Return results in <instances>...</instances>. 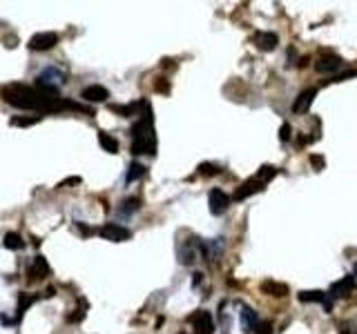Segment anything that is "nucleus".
I'll list each match as a JSON object with an SVG mask.
<instances>
[{"mask_svg":"<svg viewBox=\"0 0 357 334\" xmlns=\"http://www.w3.org/2000/svg\"><path fill=\"white\" fill-rule=\"evenodd\" d=\"M145 165H141V163H130V167H127V172H125V183L130 185V183L134 181H138V178H143L145 176Z\"/></svg>","mask_w":357,"mask_h":334,"instance_id":"nucleus-18","label":"nucleus"},{"mask_svg":"<svg viewBox=\"0 0 357 334\" xmlns=\"http://www.w3.org/2000/svg\"><path fill=\"white\" fill-rule=\"evenodd\" d=\"M310 163H312V167H317V172H321V169H324V158H321L319 154H312Z\"/></svg>","mask_w":357,"mask_h":334,"instance_id":"nucleus-29","label":"nucleus"},{"mask_svg":"<svg viewBox=\"0 0 357 334\" xmlns=\"http://www.w3.org/2000/svg\"><path fill=\"white\" fill-rule=\"evenodd\" d=\"M36 298H38L36 294H21V298H18V316H23L29 310V305L36 303Z\"/></svg>","mask_w":357,"mask_h":334,"instance_id":"nucleus-21","label":"nucleus"},{"mask_svg":"<svg viewBox=\"0 0 357 334\" xmlns=\"http://www.w3.org/2000/svg\"><path fill=\"white\" fill-rule=\"evenodd\" d=\"M121 205H123V207H121L123 214H132V212H136V209L141 207V201H138V198H125Z\"/></svg>","mask_w":357,"mask_h":334,"instance_id":"nucleus-25","label":"nucleus"},{"mask_svg":"<svg viewBox=\"0 0 357 334\" xmlns=\"http://www.w3.org/2000/svg\"><path fill=\"white\" fill-rule=\"evenodd\" d=\"M141 107H147V103L145 101H138V103H132V105H110L112 112L121 114V116H125V118L134 116V114H136Z\"/></svg>","mask_w":357,"mask_h":334,"instance_id":"nucleus-17","label":"nucleus"},{"mask_svg":"<svg viewBox=\"0 0 357 334\" xmlns=\"http://www.w3.org/2000/svg\"><path fill=\"white\" fill-rule=\"evenodd\" d=\"M264 185H266V183H264V181H259V178H250V181H246L241 187H237V189H235L232 198H235V201H246L248 196H252V194L261 192V189H264Z\"/></svg>","mask_w":357,"mask_h":334,"instance_id":"nucleus-8","label":"nucleus"},{"mask_svg":"<svg viewBox=\"0 0 357 334\" xmlns=\"http://www.w3.org/2000/svg\"><path fill=\"white\" fill-rule=\"evenodd\" d=\"M275 176H277V169L272 167V165H264V167L259 169V174H257V178H259V181H264V183L272 181Z\"/></svg>","mask_w":357,"mask_h":334,"instance_id":"nucleus-24","label":"nucleus"},{"mask_svg":"<svg viewBox=\"0 0 357 334\" xmlns=\"http://www.w3.org/2000/svg\"><path fill=\"white\" fill-rule=\"evenodd\" d=\"M261 292L268 294V296L284 298V296H288V285L277 283V281H266V283H261Z\"/></svg>","mask_w":357,"mask_h":334,"instance_id":"nucleus-13","label":"nucleus"},{"mask_svg":"<svg viewBox=\"0 0 357 334\" xmlns=\"http://www.w3.org/2000/svg\"><path fill=\"white\" fill-rule=\"evenodd\" d=\"M239 318H241V327H244V332L255 330V327H257V323H259V316H257V312L252 310V307H248V305L241 307Z\"/></svg>","mask_w":357,"mask_h":334,"instance_id":"nucleus-14","label":"nucleus"},{"mask_svg":"<svg viewBox=\"0 0 357 334\" xmlns=\"http://www.w3.org/2000/svg\"><path fill=\"white\" fill-rule=\"evenodd\" d=\"M81 183V176H69V178H65V181L61 183L58 187H67V185H78Z\"/></svg>","mask_w":357,"mask_h":334,"instance_id":"nucleus-30","label":"nucleus"},{"mask_svg":"<svg viewBox=\"0 0 357 334\" xmlns=\"http://www.w3.org/2000/svg\"><path fill=\"white\" fill-rule=\"evenodd\" d=\"M76 314H69L67 316V321L69 323H78V321H83V316H85V314H83V310H74Z\"/></svg>","mask_w":357,"mask_h":334,"instance_id":"nucleus-31","label":"nucleus"},{"mask_svg":"<svg viewBox=\"0 0 357 334\" xmlns=\"http://www.w3.org/2000/svg\"><path fill=\"white\" fill-rule=\"evenodd\" d=\"M0 98L5 103L21 109H34V112H61V109H76V112H87L85 107L56 98V94L43 92L38 87H27V85H9L0 89Z\"/></svg>","mask_w":357,"mask_h":334,"instance_id":"nucleus-1","label":"nucleus"},{"mask_svg":"<svg viewBox=\"0 0 357 334\" xmlns=\"http://www.w3.org/2000/svg\"><path fill=\"white\" fill-rule=\"evenodd\" d=\"M255 330H257V334H272V323L270 321H259Z\"/></svg>","mask_w":357,"mask_h":334,"instance_id":"nucleus-27","label":"nucleus"},{"mask_svg":"<svg viewBox=\"0 0 357 334\" xmlns=\"http://www.w3.org/2000/svg\"><path fill=\"white\" fill-rule=\"evenodd\" d=\"M54 45H58V34L56 32H43V34H36V36L29 41V49H32V52H47V49H52Z\"/></svg>","mask_w":357,"mask_h":334,"instance_id":"nucleus-5","label":"nucleus"},{"mask_svg":"<svg viewBox=\"0 0 357 334\" xmlns=\"http://www.w3.org/2000/svg\"><path fill=\"white\" fill-rule=\"evenodd\" d=\"M324 310H326V312L333 310V301H330V296H326V298H324Z\"/></svg>","mask_w":357,"mask_h":334,"instance_id":"nucleus-33","label":"nucleus"},{"mask_svg":"<svg viewBox=\"0 0 357 334\" xmlns=\"http://www.w3.org/2000/svg\"><path fill=\"white\" fill-rule=\"evenodd\" d=\"M328 296V294H324L321 290H315V292H301L299 294V301H304V303H310V301H315V303H324V298Z\"/></svg>","mask_w":357,"mask_h":334,"instance_id":"nucleus-22","label":"nucleus"},{"mask_svg":"<svg viewBox=\"0 0 357 334\" xmlns=\"http://www.w3.org/2000/svg\"><path fill=\"white\" fill-rule=\"evenodd\" d=\"M63 81H65V74L58 72V69L49 67L45 69V72L38 74L36 83H38V89H43V92H49V94H56V89L63 85Z\"/></svg>","mask_w":357,"mask_h":334,"instance_id":"nucleus-2","label":"nucleus"},{"mask_svg":"<svg viewBox=\"0 0 357 334\" xmlns=\"http://www.w3.org/2000/svg\"><path fill=\"white\" fill-rule=\"evenodd\" d=\"M315 96H317V89H312V87L310 89H304V92L295 98V103H292V112H295V114H306L310 109L312 101H315Z\"/></svg>","mask_w":357,"mask_h":334,"instance_id":"nucleus-9","label":"nucleus"},{"mask_svg":"<svg viewBox=\"0 0 357 334\" xmlns=\"http://www.w3.org/2000/svg\"><path fill=\"white\" fill-rule=\"evenodd\" d=\"M98 143H101V147L105 149V152H110V154H116L118 152V141H116V138H112L110 134L101 132V134H98Z\"/></svg>","mask_w":357,"mask_h":334,"instance_id":"nucleus-20","label":"nucleus"},{"mask_svg":"<svg viewBox=\"0 0 357 334\" xmlns=\"http://www.w3.org/2000/svg\"><path fill=\"white\" fill-rule=\"evenodd\" d=\"M188 321L195 327V334H215V321L208 310H197Z\"/></svg>","mask_w":357,"mask_h":334,"instance_id":"nucleus-3","label":"nucleus"},{"mask_svg":"<svg viewBox=\"0 0 357 334\" xmlns=\"http://www.w3.org/2000/svg\"><path fill=\"white\" fill-rule=\"evenodd\" d=\"M132 154H156V141H154V136L134 138V143H132Z\"/></svg>","mask_w":357,"mask_h":334,"instance_id":"nucleus-11","label":"nucleus"},{"mask_svg":"<svg viewBox=\"0 0 357 334\" xmlns=\"http://www.w3.org/2000/svg\"><path fill=\"white\" fill-rule=\"evenodd\" d=\"M290 132H292V127L288 125V123H284V125H281V132H279V138L284 143H288L290 141Z\"/></svg>","mask_w":357,"mask_h":334,"instance_id":"nucleus-28","label":"nucleus"},{"mask_svg":"<svg viewBox=\"0 0 357 334\" xmlns=\"http://www.w3.org/2000/svg\"><path fill=\"white\" fill-rule=\"evenodd\" d=\"M339 334H350V332H348V330H341V332H339Z\"/></svg>","mask_w":357,"mask_h":334,"instance_id":"nucleus-35","label":"nucleus"},{"mask_svg":"<svg viewBox=\"0 0 357 334\" xmlns=\"http://www.w3.org/2000/svg\"><path fill=\"white\" fill-rule=\"evenodd\" d=\"M181 334H186V332H181Z\"/></svg>","mask_w":357,"mask_h":334,"instance_id":"nucleus-36","label":"nucleus"},{"mask_svg":"<svg viewBox=\"0 0 357 334\" xmlns=\"http://www.w3.org/2000/svg\"><path fill=\"white\" fill-rule=\"evenodd\" d=\"M341 58H337V56H326V58H321L319 63H315V69L319 74H328V72H337V69H341Z\"/></svg>","mask_w":357,"mask_h":334,"instance_id":"nucleus-16","label":"nucleus"},{"mask_svg":"<svg viewBox=\"0 0 357 334\" xmlns=\"http://www.w3.org/2000/svg\"><path fill=\"white\" fill-rule=\"evenodd\" d=\"M98 234H101L105 241H112V243H123V241H130L132 238V232L127 230V227L118 225V223H105Z\"/></svg>","mask_w":357,"mask_h":334,"instance_id":"nucleus-4","label":"nucleus"},{"mask_svg":"<svg viewBox=\"0 0 357 334\" xmlns=\"http://www.w3.org/2000/svg\"><path fill=\"white\" fill-rule=\"evenodd\" d=\"M167 89H170V85H167V81H163V78H158V83H156V92L165 94Z\"/></svg>","mask_w":357,"mask_h":334,"instance_id":"nucleus-32","label":"nucleus"},{"mask_svg":"<svg viewBox=\"0 0 357 334\" xmlns=\"http://www.w3.org/2000/svg\"><path fill=\"white\" fill-rule=\"evenodd\" d=\"M38 121H41V116H36V118H23V116H14V118H12V125H14V127H32V125H36Z\"/></svg>","mask_w":357,"mask_h":334,"instance_id":"nucleus-23","label":"nucleus"},{"mask_svg":"<svg viewBox=\"0 0 357 334\" xmlns=\"http://www.w3.org/2000/svg\"><path fill=\"white\" fill-rule=\"evenodd\" d=\"M255 43L261 52H272V49L277 47V43H279V38H277V34H272V32H264V34H257Z\"/></svg>","mask_w":357,"mask_h":334,"instance_id":"nucleus-15","label":"nucleus"},{"mask_svg":"<svg viewBox=\"0 0 357 334\" xmlns=\"http://www.w3.org/2000/svg\"><path fill=\"white\" fill-rule=\"evenodd\" d=\"M353 290H355V276H353V274H348V276L339 278V281H335L333 285H330V294H328V296L346 298V296H350V292H353Z\"/></svg>","mask_w":357,"mask_h":334,"instance_id":"nucleus-6","label":"nucleus"},{"mask_svg":"<svg viewBox=\"0 0 357 334\" xmlns=\"http://www.w3.org/2000/svg\"><path fill=\"white\" fill-rule=\"evenodd\" d=\"M3 245L7 247V250H23L25 247V241H23V236L21 234H16V232H9V234H5V238H3Z\"/></svg>","mask_w":357,"mask_h":334,"instance_id":"nucleus-19","label":"nucleus"},{"mask_svg":"<svg viewBox=\"0 0 357 334\" xmlns=\"http://www.w3.org/2000/svg\"><path fill=\"white\" fill-rule=\"evenodd\" d=\"M208 205H210V212L215 214V216H221L228 209V205H230V196H228L226 192H221V189H212L210 198H208Z\"/></svg>","mask_w":357,"mask_h":334,"instance_id":"nucleus-7","label":"nucleus"},{"mask_svg":"<svg viewBox=\"0 0 357 334\" xmlns=\"http://www.w3.org/2000/svg\"><path fill=\"white\" fill-rule=\"evenodd\" d=\"M219 172V167L212 165V163H201L199 165V174H208V176H212V174Z\"/></svg>","mask_w":357,"mask_h":334,"instance_id":"nucleus-26","label":"nucleus"},{"mask_svg":"<svg viewBox=\"0 0 357 334\" xmlns=\"http://www.w3.org/2000/svg\"><path fill=\"white\" fill-rule=\"evenodd\" d=\"M0 323H5V325H12V318H9V316H5V314H0Z\"/></svg>","mask_w":357,"mask_h":334,"instance_id":"nucleus-34","label":"nucleus"},{"mask_svg":"<svg viewBox=\"0 0 357 334\" xmlns=\"http://www.w3.org/2000/svg\"><path fill=\"white\" fill-rule=\"evenodd\" d=\"M49 274V265H47V258L45 256H36L34 258V265L29 267L27 278L29 281H38V278H45Z\"/></svg>","mask_w":357,"mask_h":334,"instance_id":"nucleus-12","label":"nucleus"},{"mask_svg":"<svg viewBox=\"0 0 357 334\" xmlns=\"http://www.w3.org/2000/svg\"><path fill=\"white\" fill-rule=\"evenodd\" d=\"M81 98H85L87 103H105L107 98H110V94H107V89L101 87V85H92V87L83 89Z\"/></svg>","mask_w":357,"mask_h":334,"instance_id":"nucleus-10","label":"nucleus"}]
</instances>
